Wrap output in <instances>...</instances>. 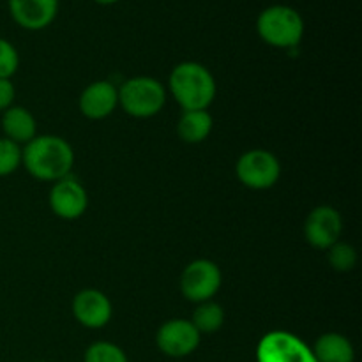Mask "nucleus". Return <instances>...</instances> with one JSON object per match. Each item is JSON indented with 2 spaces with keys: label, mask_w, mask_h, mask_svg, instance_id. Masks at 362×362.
I'll use <instances>...</instances> for the list:
<instances>
[{
  "label": "nucleus",
  "mask_w": 362,
  "mask_h": 362,
  "mask_svg": "<svg viewBox=\"0 0 362 362\" xmlns=\"http://www.w3.org/2000/svg\"><path fill=\"white\" fill-rule=\"evenodd\" d=\"M21 165L34 179L57 182L71 175L74 151L69 141L57 134H37L21 147Z\"/></svg>",
  "instance_id": "obj_1"
},
{
  "label": "nucleus",
  "mask_w": 362,
  "mask_h": 362,
  "mask_svg": "<svg viewBox=\"0 0 362 362\" xmlns=\"http://www.w3.org/2000/svg\"><path fill=\"white\" fill-rule=\"evenodd\" d=\"M168 88L182 112L207 110L216 98V80L211 71L200 62H180L172 69Z\"/></svg>",
  "instance_id": "obj_2"
},
{
  "label": "nucleus",
  "mask_w": 362,
  "mask_h": 362,
  "mask_svg": "<svg viewBox=\"0 0 362 362\" xmlns=\"http://www.w3.org/2000/svg\"><path fill=\"white\" fill-rule=\"evenodd\" d=\"M304 30L306 27L299 11L285 4L265 7L257 18L258 37L274 48H296L303 41Z\"/></svg>",
  "instance_id": "obj_3"
},
{
  "label": "nucleus",
  "mask_w": 362,
  "mask_h": 362,
  "mask_svg": "<svg viewBox=\"0 0 362 362\" xmlns=\"http://www.w3.org/2000/svg\"><path fill=\"white\" fill-rule=\"evenodd\" d=\"M166 103V88L152 76L129 78L119 88V106L134 119L156 117Z\"/></svg>",
  "instance_id": "obj_4"
},
{
  "label": "nucleus",
  "mask_w": 362,
  "mask_h": 362,
  "mask_svg": "<svg viewBox=\"0 0 362 362\" xmlns=\"http://www.w3.org/2000/svg\"><path fill=\"white\" fill-rule=\"evenodd\" d=\"M235 173L237 179L246 187L264 191L276 186L281 177V163L272 152L265 148H253L237 159Z\"/></svg>",
  "instance_id": "obj_5"
},
{
  "label": "nucleus",
  "mask_w": 362,
  "mask_h": 362,
  "mask_svg": "<svg viewBox=\"0 0 362 362\" xmlns=\"http://www.w3.org/2000/svg\"><path fill=\"white\" fill-rule=\"evenodd\" d=\"M223 283L221 269L207 258H198L187 264L180 274V292L194 304L214 299Z\"/></svg>",
  "instance_id": "obj_6"
},
{
  "label": "nucleus",
  "mask_w": 362,
  "mask_h": 362,
  "mask_svg": "<svg viewBox=\"0 0 362 362\" xmlns=\"http://www.w3.org/2000/svg\"><path fill=\"white\" fill-rule=\"evenodd\" d=\"M257 362H318L313 350L288 331H271L258 341Z\"/></svg>",
  "instance_id": "obj_7"
},
{
  "label": "nucleus",
  "mask_w": 362,
  "mask_h": 362,
  "mask_svg": "<svg viewBox=\"0 0 362 362\" xmlns=\"http://www.w3.org/2000/svg\"><path fill=\"white\" fill-rule=\"evenodd\" d=\"M202 334L194 329L191 320L184 318H173V320L165 322L158 329L156 334V345L159 352L165 356L173 357V359H182V357L191 356L200 345Z\"/></svg>",
  "instance_id": "obj_8"
},
{
  "label": "nucleus",
  "mask_w": 362,
  "mask_h": 362,
  "mask_svg": "<svg viewBox=\"0 0 362 362\" xmlns=\"http://www.w3.org/2000/svg\"><path fill=\"white\" fill-rule=\"evenodd\" d=\"M343 232V218L331 205L315 207L304 221V237L311 247L327 251L336 244Z\"/></svg>",
  "instance_id": "obj_9"
},
{
  "label": "nucleus",
  "mask_w": 362,
  "mask_h": 362,
  "mask_svg": "<svg viewBox=\"0 0 362 362\" xmlns=\"http://www.w3.org/2000/svg\"><path fill=\"white\" fill-rule=\"evenodd\" d=\"M48 202L53 214L66 221H73L81 218L87 211L88 194L76 177L66 175L53 182Z\"/></svg>",
  "instance_id": "obj_10"
},
{
  "label": "nucleus",
  "mask_w": 362,
  "mask_h": 362,
  "mask_svg": "<svg viewBox=\"0 0 362 362\" xmlns=\"http://www.w3.org/2000/svg\"><path fill=\"white\" fill-rule=\"evenodd\" d=\"M73 317L87 329H103L112 320L113 308L108 296L95 288H85L73 299Z\"/></svg>",
  "instance_id": "obj_11"
},
{
  "label": "nucleus",
  "mask_w": 362,
  "mask_h": 362,
  "mask_svg": "<svg viewBox=\"0 0 362 362\" xmlns=\"http://www.w3.org/2000/svg\"><path fill=\"white\" fill-rule=\"evenodd\" d=\"M9 14L25 30H42L55 21L59 0H7Z\"/></svg>",
  "instance_id": "obj_12"
},
{
  "label": "nucleus",
  "mask_w": 362,
  "mask_h": 362,
  "mask_svg": "<svg viewBox=\"0 0 362 362\" xmlns=\"http://www.w3.org/2000/svg\"><path fill=\"white\" fill-rule=\"evenodd\" d=\"M83 117L90 120H103L115 112L119 106V88L106 80L92 81L83 88L78 99Z\"/></svg>",
  "instance_id": "obj_13"
},
{
  "label": "nucleus",
  "mask_w": 362,
  "mask_h": 362,
  "mask_svg": "<svg viewBox=\"0 0 362 362\" xmlns=\"http://www.w3.org/2000/svg\"><path fill=\"white\" fill-rule=\"evenodd\" d=\"M2 131L4 138L14 141L20 147L27 145L28 141L37 136V122L34 115L23 106H11L2 112Z\"/></svg>",
  "instance_id": "obj_14"
},
{
  "label": "nucleus",
  "mask_w": 362,
  "mask_h": 362,
  "mask_svg": "<svg viewBox=\"0 0 362 362\" xmlns=\"http://www.w3.org/2000/svg\"><path fill=\"white\" fill-rule=\"evenodd\" d=\"M313 354L318 362H354L356 350L350 339L339 332H325L315 341Z\"/></svg>",
  "instance_id": "obj_15"
},
{
  "label": "nucleus",
  "mask_w": 362,
  "mask_h": 362,
  "mask_svg": "<svg viewBox=\"0 0 362 362\" xmlns=\"http://www.w3.org/2000/svg\"><path fill=\"white\" fill-rule=\"evenodd\" d=\"M212 126L214 120L207 110H189L179 117L177 133L186 144H202L212 133Z\"/></svg>",
  "instance_id": "obj_16"
},
{
  "label": "nucleus",
  "mask_w": 362,
  "mask_h": 362,
  "mask_svg": "<svg viewBox=\"0 0 362 362\" xmlns=\"http://www.w3.org/2000/svg\"><path fill=\"white\" fill-rule=\"evenodd\" d=\"M191 324L200 334H214L225 324V311L214 300H205V303L197 304Z\"/></svg>",
  "instance_id": "obj_17"
},
{
  "label": "nucleus",
  "mask_w": 362,
  "mask_h": 362,
  "mask_svg": "<svg viewBox=\"0 0 362 362\" xmlns=\"http://www.w3.org/2000/svg\"><path fill=\"white\" fill-rule=\"evenodd\" d=\"M83 362H129L126 352L110 341H95L85 350Z\"/></svg>",
  "instance_id": "obj_18"
},
{
  "label": "nucleus",
  "mask_w": 362,
  "mask_h": 362,
  "mask_svg": "<svg viewBox=\"0 0 362 362\" xmlns=\"http://www.w3.org/2000/svg\"><path fill=\"white\" fill-rule=\"evenodd\" d=\"M327 262L334 271L349 272L357 265L356 247L346 243H336L327 250Z\"/></svg>",
  "instance_id": "obj_19"
},
{
  "label": "nucleus",
  "mask_w": 362,
  "mask_h": 362,
  "mask_svg": "<svg viewBox=\"0 0 362 362\" xmlns=\"http://www.w3.org/2000/svg\"><path fill=\"white\" fill-rule=\"evenodd\" d=\"M21 166V147L7 138H0V177L13 175Z\"/></svg>",
  "instance_id": "obj_20"
},
{
  "label": "nucleus",
  "mask_w": 362,
  "mask_h": 362,
  "mask_svg": "<svg viewBox=\"0 0 362 362\" xmlns=\"http://www.w3.org/2000/svg\"><path fill=\"white\" fill-rule=\"evenodd\" d=\"M20 67V53L7 39L0 37V80H11Z\"/></svg>",
  "instance_id": "obj_21"
},
{
  "label": "nucleus",
  "mask_w": 362,
  "mask_h": 362,
  "mask_svg": "<svg viewBox=\"0 0 362 362\" xmlns=\"http://www.w3.org/2000/svg\"><path fill=\"white\" fill-rule=\"evenodd\" d=\"M16 98V88L11 80H0V112L11 108Z\"/></svg>",
  "instance_id": "obj_22"
},
{
  "label": "nucleus",
  "mask_w": 362,
  "mask_h": 362,
  "mask_svg": "<svg viewBox=\"0 0 362 362\" xmlns=\"http://www.w3.org/2000/svg\"><path fill=\"white\" fill-rule=\"evenodd\" d=\"M95 4H101V6H112V4H117L119 0H94Z\"/></svg>",
  "instance_id": "obj_23"
},
{
  "label": "nucleus",
  "mask_w": 362,
  "mask_h": 362,
  "mask_svg": "<svg viewBox=\"0 0 362 362\" xmlns=\"http://www.w3.org/2000/svg\"><path fill=\"white\" fill-rule=\"evenodd\" d=\"M35 362H46V361H35Z\"/></svg>",
  "instance_id": "obj_24"
}]
</instances>
